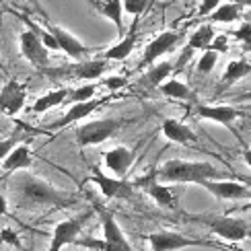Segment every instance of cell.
<instances>
[{
	"instance_id": "1",
	"label": "cell",
	"mask_w": 251,
	"mask_h": 251,
	"mask_svg": "<svg viewBox=\"0 0 251 251\" xmlns=\"http://www.w3.org/2000/svg\"><path fill=\"white\" fill-rule=\"evenodd\" d=\"M10 198L19 210H39V208L51 206H70L75 198L66 192L50 185L48 181L39 179L35 175H29L27 171L15 175L10 179Z\"/></svg>"
},
{
	"instance_id": "2",
	"label": "cell",
	"mask_w": 251,
	"mask_h": 251,
	"mask_svg": "<svg viewBox=\"0 0 251 251\" xmlns=\"http://www.w3.org/2000/svg\"><path fill=\"white\" fill-rule=\"evenodd\" d=\"M154 177L161 183H204L206 179H221L223 171H218L208 161H181L171 159L163 163L154 171Z\"/></svg>"
},
{
	"instance_id": "3",
	"label": "cell",
	"mask_w": 251,
	"mask_h": 251,
	"mask_svg": "<svg viewBox=\"0 0 251 251\" xmlns=\"http://www.w3.org/2000/svg\"><path fill=\"white\" fill-rule=\"evenodd\" d=\"M101 225H103V239H76V245H82L93 251H134L128 243L124 231L120 228L116 216L107 210H101Z\"/></svg>"
},
{
	"instance_id": "4",
	"label": "cell",
	"mask_w": 251,
	"mask_h": 251,
	"mask_svg": "<svg viewBox=\"0 0 251 251\" xmlns=\"http://www.w3.org/2000/svg\"><path fill=\"white\" fill-rule=\"evenodd\" d=\"M109 68V62L103 58H91V60H80L72 62L68 66L62 68H46L44 72L50 78H64V80H97L105 75Z\"/></svg>"
},
{
	"instance_id": "5",
	"label": "cell",
	"mask_w": 251,
	"mask_h": 251,
	"mask_svg": "<svg viewBox=\"0 0 251 251\" xmlns=\"http://www.w3.org/2000/svg\"><path fill=\"white\" fill-rule=\"evenodd\" d=\"M190 218L206 225L212 231V235L228 243H239L251 235L249 225L235 216H190Z\"/></svg>"
},
{
	"instance_id": "6",
	"label": "cell",
	"mask_w": 251,
	"mask_h": 251,
	"mask_svg": "<svg viewBox=\"0 0 251 251\" xmlns=\"http://www.w3.org/2000/svg\"><path fill=\"white\" fill-rule=\"evenodd\" d=\"M122 120H93L87 122L76 128V144L80 149H87V146H97L101 142L109 140L113 134L122 128Z\"/></svg>"
},
{
	"instance_id": "7",
	"label": "cell",
	"mask_w": 251,
	"mask_h": 251,
	"mask_svg": "<svg viewBox=\"0 0 251 251\" xmlns=\"http://www.w3.org/2000/svg\"><path fill=\"white\" fill-rule=\"evenodd\" d=\"M151 251H179L187 247H214V241H200V239L185 237L175 231H156L146 235Z\"/></svg>"
},
{
	"instance_id": "8",
	"label": "cell",
	"mask_w": 251,
	"mask_h": 251,
	"mask_svg": "<svg viewBox=\"0 0 251 251\" xmlns=\"http://www.w3.org/2000/svg\"><path fill=\"white\" fill-rule=\"evenodd\" d=\"M89 181L95 183L99 187V192L105 198H109V200H126V198L134 196V183L122 179V177H116V175H105L99 169L91 171Z\"/></svg>"
},
{
	"instance_id": "9",
	"label": "cell",
	"mask_w": 251,
	"mask_h": 251,
	"mask_svg": "<svg viewBox=\"0 0 251 251\" xmlns=\"http://www.w3.org/2000/svg\"><path fill=\"white\" fill-rule=\"evenodd\" d=\"M19 50H21V56H23L33 68H37L41 72L48 68V62H50L48 48L41 44V39L35 31L25 29L23 33L19 35Z\"/></svg>"
},
{
	"instance_id": "10",
	"label": "cell",
	"mask_w": 251,
	"mask_h": 251,
	"mask_svg": "<svg viewBox=\"0 0 251 251\" xmlns=\"http://www.w3.org/2000/svg\"><path fill=\"white\" fill-rule=\"evenodd\" d=\"M179 41H181V33H179V31H163V33H159L154 39H151L149 44H146L144 54L140 58V68L152 66L161 56L169 54V51L177 44H179Z\"/></svg>"
},
{
	"instance_id": "11",
	"label": "cell",
	"mask_w": 251,
	"mask_h": 251,
	"mask_svg": "<svg viewBox=\"0 0 251 251\" xmlns=\"http://www.w3.org/2000/svg\"><path fill=\"white\" fill-rule=\"evenodd\" d=\"M87 218H89V214L76 216V218H68V221L58 223L56 228H54V233H51L48 251H62L66 245L75 243L76 239L80 237V231H82V226H85Z\"/></svg>"
},
{
	"instance_id": "12",
	"label": "cell",
	"mask_w": 251,
	"mask_h": 251,
	"mask_svg": "<svg viewBox=\"0 0 251 251\" xmlns=\"http://www.w3.org/2000/svg\"><path fill=\"white\" fill-rule=\"evenodd\" d=\"M25 103H27V85H23V82L10 78L0 89V113H4L8 118H15L25 107Z\"/></svg>"
},
{
	"instance_id": "13",
	"label": "cell",
	"mask_w": 251,
	"mask_h": 251,
	"mask_svg": "<svg viewBox=\"0 0 251 251\" xmlns=\"http://www.w3.org/2000/svg\"><path fill=\"white\" fill-rule=\"evenodd\" d=\"M101 105H103V99H91V101H82V103H72V105H68V109L64 111V116L54 120L48 126V130L50 132H58V130L66 128V126H70V124H76L80 120L89 118L91 113L97 111Z\"/></svg>"
},
{
	"instance_id": "14",
	"label": "cell",
	"mask_w": 251,
	"mask_h": 251,
	"mask_svg": "<svg viewBox=\"0 0 251 251\" xmlns=\"http://www.w3.org/2000/svg\"><path fill=\"white\" fill-rule=\"evenodd\" d=\"M204 190H208L218 200H249L251 198V190L243 183L237 181H226V179H206L204 183H200Z\"/></svg>"
},
{
	"instance_id": "15",
	"label": "cell",
	"mask_w": 251,
	"mask_h": 251,
	"mask_svg": "<svg viewBox=\"0 0 251 251\" xmlns=\"http://www.w3.org/2000/svg\"><path fill=\"white\" fill-rule=\"evenodd\" d=\"M48 31H50L51 35H54L58 48L64 51L68 58H72V60H82V58L89 56L91 51H93V48L85 46L80 39H76L72 33H68L66 29H62V27H58V25H48Z\"/></svg>"
},
{
	"instance_id": "16",
	"label": "cell",
	"mask_w": 251,
	"mask_h": 251,
	"mask_svg": "<svg viewBox=\"0 0 251 251\" xmlns=\"http://www.w3.org/2000/svg\"><path fill=\"white\" fill-rule=\"evenodd\" d=\"M85 2L95 10L97 15H101L103 19H107L109 23L116 25L120 39L126 35V29H124V13L126 10H124L122 0H85Z\"/></svg>"
},
{
	"instance_id": "17",
	"label": "cell",
	"mask_w": 251,
	"mask_h": 251,
	"mask_svg": "<svg viewBox=\"0 0 251 251\" xmlns=\"http://www.w3.org/2000/svg\"><path fill=\"white\" fill-rule=\"evenodd\" d=\"M134 159H136L134 151L126 149V146H113V149L103 152V163H105V167L116 177H122V179H126V175L132 169Z\"/></svg>"
},
{
	"instance_id": "18",
	"label": "cell",
	"mask_w": 251,
	"mask_h": 251,
	"mask_svg": "<svg viewBox=\"0 0 251 251\" xmlns=\"http://www.w3.org/2000/svg\"><path fill=\"white\" fill-rule=\"evenodd\" d=\"M138 185H140L142 190L149 194L159 206H163V208H175V206H177V196H175V192H171L169 187H167V183H161L159 179H156L154 173L149 175V177H144V179H138Z\"/></svg>"
},
{
	"instance_id": "19",
	"label": "cell",
	"mask_w": 251,
	"mask_h": 251,
	"mask_svg": "<svg viewBox=\"0 0 251 251\" xmlns=\"http://www.w3.org/2000/svg\"><path fill=\"white\" fill-rule=\"evenodd\" d=\"M196 113L200 116L202 120H208V122H216L221 126H231L235 120H239L243 116V111L239 107H233V105H198L196 107Z\"/></svg>"
},
{
	"instance_id": "20",
	"label": "cell",
	"mask_w": 251,
	"mask_h": 251,
	"mask_svg": "<svg viewBox=\"0 0 251 251\" xmlns=\"http://www.w3.org/2000/svg\"><path fill=\"white\" fill-rule=\"evenodd\" d=\"M161 132L163 136L169 142H175V144H196L198 142V136L196 132L190 128L187 124L179 122V120H173V118H167L163 120V126H161Z\"/></svg>"
},
{
	"instance_id": "21",
	"label": "cell",
	"mask_w": 251,
	"mask_h": 251,
	"mask_svg": "<svg viewBox=\"0 0 251 251\" xmlns=\"http://www.w3.org/2000/svg\"><path fill=\"white\" fill-rule=\"evenodd\" d=\"M216 37V33H214V27L212 25H200L198 27L194 33H192V37H190V41H187V46H185V51L181 54V60H179V66L181 64H185L187 62V56L190 54H194V51H204V50H208L210 48V44H212V39Z\"/></svg>"
},
{
	"instance_id": "22",
	"label": "cell",
	"mask_w": 251,
	"mask_h": 251,
	"mask_svg": "<svg viewBox=\"0 0 251 251\" xmlns=\"http://www.w3.org/2000/svg\"><path fill=\"white\" fill-rule=\"evenodd\" d=\"M249 72H251V62H249V60H239V58H237V60H231V62L226 64L225 72H223L221 82H218L216 91H218V93L226 91L228 87H233L235 82H239L241 78H245Z\"/></svg>"
},
{
	"instance_id": "23",
	"label": "cell",
	"mask_w": 251,
	"mask_h": 251,
	"mask_svg": "<svg viewBox=\"0 0 251 251\" xmlns=\"http://www.w3.org/2000/svg\"><path fill=\"white\" fill-rule=\"evenodd\" d=\"M31 165H33V152H31L27 144H19L2 161V171L13 175L17 171H27Z\"/></svg>"
},
{
	"instance_id": "24",
	"label": "cell",
	"mask_w": 251,
	"mask_h": 251,
	"mask_svg": "<svg viewBox=\"0 0 251 251\" xmlns=\"http://www.w3.org/2000/svg\"><path fill=\"white\" fill-rule=\"evenodd\" d=\"M68 95H70L68 87H60V89H54V91H48L41 97L35 99V103L31 105V111L33 113H44V111H50L54 107H60V105H64V103L68 101Z\"/></svg>"
},
{
	"instance_id": "25",
	"label": "cell",
	"mask_w": 251,
	"mask_h": 251,
	"mask_svg": "<svg viewBox=\"0 0 251 251\" xmlns=\"http://www.w3.org/2000/svg\"><path fill=\"white\" fill-rule=\"evenodd\" d=\"M136 27H138V25H132V31H130V33L128 35H124L120 41H118V44H113L111 48H107L105 51H103V60H116V62H122V60H126V58H128L130 54H132V51H134V48H136V39H138V37H136Z\"/></svg>"
},
{
	"instance_id": "26",
	"label": "cell",
	"mask_w": 251,
	"mask_h": 251,
	"mask_svg": "<svg viewBox=\"0 0 251 251\" xmlns=\"http://www.w3.org/2000/svg\"><path fill=\"white\" fill-rule=\"evenodd\" d=\"M173 72V64L171 62H154L152 66H149V70H146V75L142 76V82L146 87H152V89H159L163 82L167 80V76H169Z\"/></svg>"
},
{
	"instance_id": "27",
	"label": "cell",
	"mask_w": 251,
	"mask_h": 251,
	"mask_svg": "<svg viewBox=\"0 0 251 251\" xmlns=\"http://www.w3.org/2000/svg\"><path fill=\"white\" fill-rule=\"evenodd\" d=\"M241 2H225L218 4L210 15H208V21L210 23H235V21L241 17Z\"/></svg>"
},
{
	"instance_id": "28",
	"label": "cell",
	"mask_w": 251,
	"mask_h": 251,
	"mask_svg": "<svg viewBox=\"0 0 251 251\" xmlns=\"http://www.w3.org/2000/svg\"><path fill=\"white\" fill-rule=\"evenodd\" d=\"M159 91L165 97H171V99H177V101H190L192 99V89L187 87L185 82L177 80V78H167L159 87Z\"/></svg>"
},
{
	"instance_id": "29",
	"label": "cell",
	"mask_w": 251,
	"mask_h": 251,
	"mask_svg": "<svg viewBox=\"0 0 251 251\" xmlns=\"http://www.w3.org/2000/svg\"><path fill=\"white\" fill-rule=\"evenodd\" d=\"M99 82H87V85H80L76 89H70V95H68V105L72 103H82V101H91L95 99V93H97Z\"/></svg>"
},
{
	"instance_id": "30",
	"label": "cell",
	"mask_w": 251,
	"mask_h": 251,
	"mask_svg": "<svg viewBox=\"0 0 251 251\" xmlns=\"http://www.w3.org/2000/svg\"><path fill=\"white\" fill-rule=\"evenodd\" d=\"M218 56L221 54H216V51H212V50H204L202 56L198 58V64H196L198 75H210V72L214 70V66H216V62H218Z\"/></svg>"
},
{
	"instance_id": "31",
	"label": "cell",
	"mask_w": 251,
	"mask_h": 251,
	"mask_svg": "<svg viewBox=\"0 0 251 251\" xmlns=\"http://www.w3.org/2000/svg\"><path fill=\"white\" fill-rule=\"evenodd\" d=\"M122 2H124V10H126V13H130L134 17V23L132 25H138V19H140V15L144 13V10L149 8L151 0H122Z\"/></svg>"
},
{
	"instance_id": "32",
	"label": "cell",
	"mask_w": 251,
	"mask_h": 251,
	"mask_svg": "<svg viewBox=\"0 0 251 251\" xmlns=\"http://www.w3.org/2000/svg\"><path fill=\"white\" fill-rule=\"evenodd\" d=\"M21 142V134L19 132H13L10 136H6V138L0 140V161H4L6 156L13 152V149H17Z\"/></svg>"
},
{
	"instance_id": "33",
	"label": "cell",
	"mask_w": 251,
	"mask_h": 251,
	"mask_svg": "<svg viewBox=\"0 0 251 251\" xmlns=\"http://www.w3.org/2000/svg\"><path fill=\"white\" fill-rule=\"evenodd\" d=\"M208 50L216 51V54H225V51H228V35H225V33L223 35H216Z\"/></svg>"
},
{
	"instance_id": "34",
	"label": "cell",
	"mask_w": 251,
	"mask_h": 251,
	"mask_svg": "<svg viewBox=\"0 0 251 251\" xmlns=\"http://www.w3.org/2000/svg\"><path fill=\"white\" fill-rule=\"evenodd\" d=\"M233 35L241 41V44H247L251 48V23H243L237 31H233Z\"/></svg>"
},
{
	"instance_id": "35",
	"label": "cell",
	"mask_w": 251,
	"mask_h": 251,
	"mask_svg": "<svg viewBox=\"0 0 251 251\" xmlns=\"http://www.w3.org/2000/svg\"><path fill=\"white\" fill-rule=\"evenodd\" d=\"M99 85L107 87L109 91H120L122 87H126V78L124 76H109V78H103Z\"/></svg>"
},
{
	"instance_id": "36",
	"label": "cell",
	"mask_w": 251,
	"mask_h": 251,
	"mask_svg": "<svg viewBox=\"0 0 251 251\" xmlns=\"http://www.w3.org/2000/svg\"><path fill=\"white\" fill-rule=\"evenodd\" d=\"M218 4H223V0H202L200 8H198V15H200V17H208Z\"/></svg>"
},
{
	"instance_id": "37",
	"label": "cell",
	"mask_w": 251,
	"mask_h": 251,
	"mask_svg": "<svg viewBox=\"0 0 251 251\" xmlns=\"http://www.w3.org/2000/svg\"><path fill=\"white\" fill-rule=\"evenodd\" d=\"M0 241H4V243H13V245H19V237H17V233L10 231V228H4V231L0 233Z\"/></svg>"
},
{
	"instance_id": "38",
	"label": "cell",
	"mask_w": 251,
	"mask_h": 251,
	"mask_svg": "<svg viewBox=\"0 0 251 251\" xmlns=\"http://www.w3.org/2000/svg\"><path fill=\"white\" fill-rule=\"evenodd\" d=\"M214 249H221V251H249V249H243V247H237L235 243H228V245L214 243Z\"/></svg>"
},
{
	"instance_id": "39",
	"label": "cell",
	"mask_w": 251,
	"mask_h": 251,
	"mask_svg": "<svg viewBox=\"0 0 251 251\" xmlns=\"http://www.w3.org/2000/svg\"><path fill=\"white\" fill-rule=\"evenodd\" d=\"M233 101H237V103H251V89L241 93V95H235Z\"/></svg>"
},
{
	"instance_id": "40",
	"label": "cell",
	"mask_w": 251,
	"mask_h": 251,
	"mask_svg": "<svg viewBox=\"0 0 251 251\" xmlns=\"http://www.w3.org/2000/svg\"><path fill=\"white\" fill-rule=\"evenodd\" d=\"M6 208H8V202H6V198L0 194V216L6 214Z\"/></svg>"
},
{
	"instance_id": "41",
	"label": "cell",
	"mask_w": 251,
	"mask_h": 251,
	"mask_svg": "<svg viewBox=\"0 0 251 251\" xmlns=\"http://www.w3.org/2000/svg\"><path fill=\"white\" fill-rule=\"evenodd\" d=\"M243 161L251 167V149H245V152H243Z\"/></svg>"
},
{
	"instance_id": "42",
	"label": "cell",
	"mask_w": 251,
	"mask_h": 251,
	"mask_svg": "<svg viewBox=\"0 0 251 251\" xmlns=\"http://www.w3.org/2000/svg\"><path fill=\"white\" fill-rule=\"evenodd\" d=\"M241 210H245V212H251V198L245 202V204H241Z\"/></svg>"
},
{
	"instance_id": "43",
	"label": "cell",
	"mask_w": 251,
	"mask_h": 251,
	"mask_svg": "<svg viewBox=\"0 0 251 251\" xmlns=\"http://www.w3.org/2000/svg\"><path fill=\"white\" fill-rule=\"evenodd\" d=\"M29 4H31V6H33L35 10H39V13H41V6H39V0H29Z\"/></svg>"
},
{
	"instance_id": "44",
	"label": "cell",
	"mask_w": 251,
	"mask_h": 251,
	"mask_svg": "<svg viewBox=\"0 0 251 251\" xmlns=\"http://www.w3.org/2000/svg\"><path fill=\"white\" fill-rule=\"evenodd\" d=\"M239 2H241V6H249L251 8V0H239Z\"/></svg>"
},
{
	"instance_id": "45",
	"label": "cell",
	"mask_w": 251,
	"mask_h": 251,
	"mask_svg": "<svg viewBox=\"0 0 251 251\" xmlns=\"http://www.w3.org/2000/svg\"><path fill=\"white\" fill-rule=\"evenodd\" d=\"M0 70H4V64H2V60H0Z\"/></svg>"
},
{
	"instance_id": "46",
	"label": "cell",
	"mask_w": 251,
	"mask_h": 251,
	"mask_svg": "<svg viewBox=\"0 0 251 251\" xmlns=\"http://www.w3.org/2000/svg\"><path fill=\"white\" fill-rule=\"evenodd\" d=\"M2 2H4V0H0V4H2Z\"/></svg>"
}]
</instances>
